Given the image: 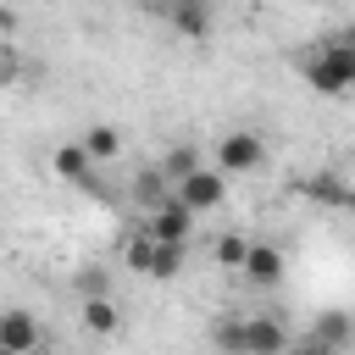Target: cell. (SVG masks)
<instances>
[{
	"instance_id": "obj_1",
	"label": "cell",
	"mask_w": 355,
	"mask_h": 355,
	"mask_svg": "<svg viewBox=\"0 0 355 355\" xmlns=\"http://www.w3.org/2000/svg\"><path fill=\"white\" fill-rule=\"evenodd\" d=\"M294 67L322 100H349L355 94V28H327V33L305 39Z\"/></svg>"
},
{
	"instance_id": "obj_18",
	"label": "cell",
	"mask_w": 355,
	"mask_h": 355,
	"mask_svg": "<svg viewBox=\"0 0 355 355\" xmlns=\"http://www.w3.org/2000/svg\"><path fill=\"white\" fill-rule=\"evenodd\" d=\"M150 255H155V239L139 227V233L122 244V266H133V272H144V277H150Z\"/></svg>"
},
{
	"instance_id": "obj_20",
	"label": "cell",
	"mask_w": 355,
	"mask_h": 355,
	"mask_svg": "<svg viewBox=\"0 0 355 355\" xmlns=\"http://www.w3.org/2000/svg\"><path fill=\"white\" fill-rule=\"evenodd\" d=\"M288 355H338V349H327V344H316V338H311V333H305V338H300V344H294V349H288Z\"/></svg>"
},
{
	"instance_id": "obj_4",
	"label": "cell",
	"mask_w": 355,
	"mask_h": 355,
	"mask_svg": "<svg viewBox=\"0 0 355 355\" xmlns=\"http://www.w3.org/2000/svg\"><path fill=\"white\" fill-rule=\"evenodd\" d=\"M194 216H200V211H189V205H183V200L172 194V200L150 205L139 227H144L150 239H166V244H189V233H194Z\"/></svg>"
},
{
	"instance_id": "obj_2",
	"label": "cell",
	"mask_w": 355,
	"mask_h": 355,
	"mask_svg": "<svg viewBox=\"0 0 355 355\" xmlns=\"http://www.w3.org/2000/svg\"><path fill=\"white\" fill-rule=\"evenodd\" d=\"M216 166H222L227 178H244V172L266 166V139H261L255 128H233V133H222V139H216Z\"/></svg>"
},
{
	"instance_id": "obj_8",
	"label": "cell",
	"mask_w": 355,
	"mask_h": 355,
	"mask_svg": "<svg viewBox=\"0 0 355 355\" xmlns=\"http://www.w3.org/2000/svg\"><path fill=\"white\" fill-rule=\"evenodd\" d=\"M300 194L305 200H316V205H333V211H355V183L344 178V172H311L305 183H300Z\"/></svg>"
},
{
	"instance_id": "obj_13",
	"label": "cell",
	"mask_w": 355,
	"mask_h": 355,
	"mask_svg": "<svg viewBox=\"0 0 355 355\" xmlns=\"http://www.w3.org/2000/svg\"><path fill=\"white\" fill-rule=\"evenodd\" d=\"M83 150H89L94 161H116V155H122V133H116L111 122H94V128H83Z\"/></svg>"
},
{
	"instance_id": "obj_16",
	"label": "cell",
	"mask_w": 355,
	"mask_h": 355,
	"mask_svg": "<svg viewBox=\"0 0 355 355\" xmlns=\"http://www.w3.org/2000/svg\"><path fill=\"white\" fill-rule=\"evenodd\" d=\"M161 166H166V178H172V183H183V178H189L194 166H205V161H200V150H194V144H172Z\"/></svg>"
},
{
	"instance_id": "obj_12",
	"label": "cell",
	"mask_w": 355,
	"mask_h": 355,
	"mask_svg": "<svg viewBox=\"0 0 355 355\" xmlns=\"http://www.w3.org/2000/svg\"><path fill=\"white\" fill-rule=\"evenodd\" d=\"M78 316H83V333H94V338H111V333L122 327V311H116V300H111V294L83 300V305H78Z\"/></svg>"
},
{
	"instance_id": "obj_14",
	"label": "cell",
	"mask_w": 355,
	"mask_h": 355,
	"mask_svg": "<svg viewBox=\"0 0 355 355\" xmlns=\"http://www.w3.org/2000/svg\"><path fill=\"white\" fill-rule=\"evenodd\" d=\"M183 261H189V244H166V239H155L150 277H155V283H166V277H178V272H183Z\"/></svg>"
},
{
	"instance_id": "obj_17",
	"label": "cell",
	"mask_w": 355,
	"mask_h": 355,
	"mask_svg": "<svg viewBox=\"0 0 355 355\" xmlns=\"http://www.w3.org/2000/svg\"><path fill=\"white\" fill-rule=\"evenodd\" d=\"M211 255H216V266H233V272H244V261H250V239H239V233H222Z\"/></svg>"
},
{
	"instance_id": "obj_3",
	"label": "cell",
	"mask_w": 355,
	"mask_h": 355,
	"mask_svg": "<svg viewBox=\"0 0 355 355\" xmlns=\"http://www.w3.org/2000/svg\"><path fill=\"white\" fill-rule=\"evenodd\" d=\"M178 200L189 205V211H222V200H227V172L222 166H194L183 183H178Z\"/></svg>"
},
{
	"instance_id": "obj_15",
	"label": "cell",
	"mask_w": 355,
	"mask_h": 355,
	"mask_svg": "<svg viewBox=\"0 0 355 355\" xmlns=\"http://www.w3.org/2000/svg\"><path fill=\"white\" fill-rule=\"evenodd\" d=\"M211 344L222 355H244V316H216L211 322Z\"/></svg>"
},
{
	"instance_id": "obj_19",
	"label": "cell",
	"mask_w": 355,
	"mask_h": 355,
	"mask_svg": "<svg viewBox=\"0 0 355 355\" xmlns=\"http://www.w3.org/2000/svg\"><path fill=\"white\" fill-rule=\"evenodd\" d=\"M72 288H78V300H94V294H111V288H105V272H100V266H83V272L72 277Z\"/></svg>"
},
{
	"instance_id": "obj_6",
	"label": "cell",
	"mask_w": 355,
	"mask_h": 355,
	"mask_svg": "<svg viewBox=\"0 0 355 355\" xmlns=\"http://www.w3.org/2000/svg\"><path fill=\"white\" fill-rule=\"evenodd\" d=\"M288 349H294V338L277 316H266V311L244 316V355H288Z\"/></svg>"
},
{
	"instance_id": "obj_5",
	"label": "cell",
	"mask_w": 355,
	"mask_h": 355,
	"mask_svg": "<svg viewBox=\"0 0 355 355\" xmlns=\"http://www.w3.org/2000/svg\"><path fill=\"white\" fill-rule=\"evenodd\" d=\"M50 338H44V327H39V316L33 311H6L0 316V355H39Z\"/></svg>"
},
{
	"instance_id": "obj_7",
	"label": "cell",
	"mask_w": 355,
	"mask_h": 355,
	"mask_svg": "<svg viewBox=\"0 0 355 355\" xmlns=\"http://www.w3.org/2000/svg\"><path fill=\"white\" fill-rule=\"evenodd\" d=\"M94 166H100V161H94L89 150H83V139H78V144H61V150L50 155V172H55L61 183H72V189H89V194L100 189V178H94Z\"/></svg>"
},
{
	"instance_id": "obj_11",
	"label": "cell",
	"mask_w": 355,
	"mask_h": 355,
	"mask_svg": "<svg viewBox=\"0 0 355 355\" xmlns=\"http://www.w3.org/2000/svg\"><path fill=\"white\" fill-rule=\"evenodd\" d=\"M166 22H172L178 39H205L211 33V0H172Z\"/></svg>"
},
{
	"instance_id": "obj_21",
	"label": "cell",
	"mask_w": 355,
	"mask_h": 355,
	"mask_svg": "<svg viewBox=\"0 0 355 355\" xmlns=\"http://www.w3.org/2000/svg\"><path fill=\"white\" fill-rule=\"evenodd\" d=\"M161 6H172V0H161Z\"/></svg>"
},
{
	"instance_id": "obj_9",
	"label": "cell",
	"mask_w": 355,
	"mask_h": 355,
	"mask_svg": "<svg viewBox=\"0 0 355 355\" xmlns=\"http://www.w3.org/2000/svg\"><path fill=\"white\" fill-rule=\"evenodd\" d=\"M283 272H288V261H283V250H277V244H250L244 283H255V288H277V283H283Z\"/></svg>"
},
{
	"instance_id": "obj_10",
	"label": "cell",
	"mask_w": 355,
	"mask_h": 355,
	"mask_svg": "<svg viewBox=\"0 0 355 355\" xmlns=\"http://www.w3.org/2000/svg\"><path fill=\"white\" fill-rule=\"evenodd\" d=\"M311 338L344 355V349L355 344V316H349V311H316V316H311Z\"/></svg>"
}]
</instances>
